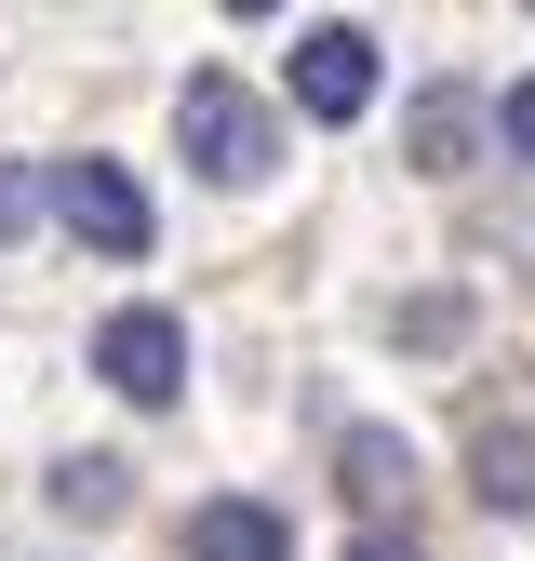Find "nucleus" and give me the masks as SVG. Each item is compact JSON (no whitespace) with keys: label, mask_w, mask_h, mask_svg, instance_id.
Wrapping results in <instances>:
<instances>
[{"label":"nucleus","mask_w":535,"mask_h":561,"mask_svg":"<svg viewBox=\"0 0 535 561\" xmlns=\"http://www.w3.org/2000/svg\"><path fill=\"white\" fill-rule=\"evenodd\" d=\"M174 148L201 187H268L282 174V121H268V94H241L228 67H201V81L174 94Z\"/></svg>","instance_id":"nucleus-1"},{"label":"nucleus","mask_w":535,"mask_h":561,"mask_svg":"<svg viewBox=\"0 0 535 561\" xmlns=\"http://www.w3.org/2000/svg\"><path fill=\"white\" fill-rule=\"evenodd\" d=\"M41 201L67 215V241H81V254H107V267H134V254L161 241V215H148V187H134L121 161H54V174H41Z\"/></svg>","instance_id":"nucleus-2"},{"label":"nucleus","mask_w":535,"mask_h":561,"mask_svg":"<svg viewBox=\"0 0 535 561\" xmlns=\"http://www.w3.org/2000/svg\"><path fill=\"white\" fill-rule=\"evenodd\" d=\"M94 375H107L134 414H161V401L187 388V321H174V308H107V321H94Z\"/></svg>","instance_id":"nucleus-3"},{"label":"nucleus","mask_w":535,"mask_h":561,"mask_svg":"<svg viewBox=\"0 0 535 561\" xmlns=\"http://www.w3.org/2000/svg\"><path fill=\"white\" fill-rule=\"evenodd\" d=\"M375 81H388V67H375V27H308L295 41V107L308 121H362Z\"/></svg>","instance_id":"nucleus-4"},{"label":"nucleus","mask_w":535,"mask_h":561,"mask_svg":"<svg viewBox=\"0 0 535 561\" xmlns=\"http://www.w3.org/2000/svg\"><path fill=\"white\" fill-rule=\"evenodd\" d=\"M334 495L388 522L401 495H416V442H401V428H349V442H334Z\"/></svg>","instance_id":"nucleus-5"},{"label":"nucleus","mask_w":535,"mask_h":561,"mask_svg":"<svg viewBox=\"0 0 535 561\" xmlns=\"http://www.w3.org/2000/svg\"><path fill=\"white\" fill-rule=\"evenodd\" d=\"M401 148H416V174H468V148H482V94H468V81H429L416 121H401Z\"/></svg>","instance_id":"nucleus-6"},{"label":"nucleus","mask_w":535,"mask_h":561,"mask_svg":"<svg viewBox=\"0 0 535 561\" xmlns=\"http://www.w3.org/2000/svg\"><path fill=\"white\" fill-rule=\"evenodd\" d=\"M187 561H295V522L254 508V495H215V508L187 522Z\"/></svg>","instance_id":"nucleus-7"},{"label":"nucleus","mask_w":535,"mask_h":561,"mask_svg":"<svg viewBox=\"0 0 535 561\" xmlns=\"http://www.w3.org/2000/svg\"><path fill=\"white\" fill-rule=\"evenodd\" d=\"M468 495H482V508H535V428H482V442H468Z\"/></svg>","instance_id":"nucleus-8"},{"label":"nucleus","mask_w":535,"mask_h":561,"mask_svg":"<svg viewBox=\"0 0 535 561\" xmlns=\"http://www.w3.org/2000/svg\"><path fill=\"white\" fill-rule=\"evenodd\" d=\"M54 508L67 522H121V455H67L54 468Z\"/></svg>","instance_id":"nucleus-9"},{"label":"nucleus","mask_w":535,"mask_h":561,"mask_svg":"<svg viewBox=\"0 0 535 561\" xmlns=\"http://www.w3.org/2000/svg\"><path fill=\"white\" fill-rule=\"evenodd\" d=\"M401 334H416V347H455V334H468V295H416V308H401Z\"/></svg>","instance_id":"nucleus-10"},{"label":"nucleus","mask_w":535,"mask_h":561,"mask_svg":"<svg viewBox=\"0 0 535 561\" xmlns=\"http://www.w3.org/2000/svg\"><path fill=\"white\" fill-rule=\"evenodd\" d=\"M496 134H509V161H535V67L509 81V107H496Z\"/></svg>","instance_id":"nucleus-11"},{"label":"nucleus","mask_w":535,"mask_h":561,"mask_svg":"<svg viewBox=\"0 0 535 561\" xmlns=\"http://www.w3.org/2000/svg\"><path fill=\"white\" fill-rule=\"evenodd\" d=\"M27 201H41V187H27L14 161H0V241H14V228H27Z\"/></svg>","instance_id":"nucleus-12"},{"label":"nucleus","mask_w":535,"mask_h":561,"mask_svg":"<svg viewBox=\"0 0 535 561\" xmlns=\"http://www.w3.org/2000/svg\"><path fill=\"white\" fill-rule=\"evenodd\" d=\"M349 561H429V548H416V535H362Z\"/></svg>","instance_id":"nucleus-13"}]
</instances>
